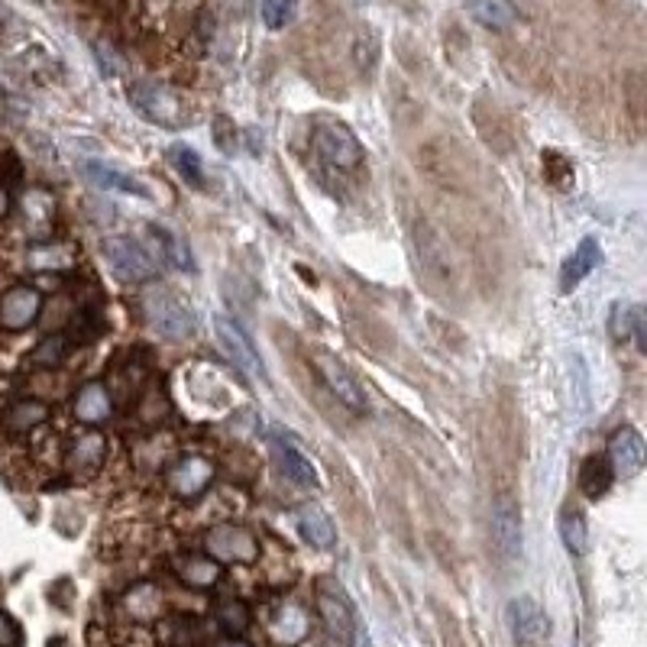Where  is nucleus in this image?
<instances>
[{
	"mask_svg": "<svg viewBox=\"0 0 647 647\" xmlns=\"http://www.w3.org/2000/svg\"><path fill=\"white\" fill-rule=\"evenodd\" d=\"M123 605H127L130 618H136V622H153L159 615V589L149 583L133 586L127 599H123Z\"/></svg>",
	"mask_w": 647,
	"mask_h": 647,
	"instance_id": "26",
	"label": "nucleus"
},
{
	"mask_svg": "<svg viewBox=\"0 0 647 647\" xmlns=\"http://www.w3.org/2000/svg\"><path fill=\"white\" fill-rule=\"evenodd\" d=\"M0 647H23V628L7 612H0Z\"/></svg>",
	"mask_w": 647,
	"mask_h": 647,
	"instance_id": "35",
	"label": "nucleus"
},
{
	"mask_svg": "<svg viewBox=\"0 0 647 647\" xmlns=\"http://www.w3.org/2000/svg\"><path fill=\"white\" fill-rule=\"evenodd\" d=\"M272 453H275V460H279V470L292 479L295 486H318V470H314L311 460L288 437H272Z\"/></svg>",
	"mask_w": 647,
	"mask_h": 647,
	"instance_id": "16",
	"label": "nucleus"
},
{
	"mask_svg": "<svg viewBox=\"0 0 647 647\" xmlns=\"http://www.w3.org/2000/svg\"><path fill=\"white\" fill-rule=\"evenodd\" d=\"M26 263H30V269H36V272H49V269L65 272V269L75 266V256L68 253L65 246H36Z\"/></svg>",
	"mask_w": 647,
	"mask_h": 647,
	"instance_id": "30",
	"label": "nucleus"
},
{
	"mask_svg": "<svg viewBox=\"0 0 647 647\" xmlns=\"http://www.w3.org/2000/svg\"><path fill=\"white\" fill-rule=\"evenodd\" d=\"M214 334H217L220 350L227 353V360L237 366L243 376H250L253 382H269L266 366H263V360H259L253 340L243 334V327L237 321H230V318H224V314H217V318H214Z\"/></svg>",
	"mask_w": 647,
	"mask_h": 647,
	"instance_id": "4",
	"label": "nucleus"
},
{
	"mask_svg": "<svg viewBox=\"0 0 647 647\" xmlns=\"http://www.w3.org/2000/svg\"><path fill=\"white\" fill-rule=\"evenodd\" d=\"M272 638L279 641V644H298V641H305L308 638V631H311V618L308 612L301 609V605H282L279 612L272 615Z\"/></svg>",
	"mask_w": 647,
	"mask_h": 647,
	"instance_id": "21",
	"label": "nucleus"
},
{
	"mask_svg": "<svg viewBox=\"0 0 647 647\" xmlns=\"http://www.w3.org/2000/svg\"><path fill=\"white\" fill-rule=\"evenodd\" d=\"M85 175H88L98 188H104V191H123V195H133V198L149 201V188H146L143 182H136L133 175L117 172L114 165H104V162H85Z\"/></svg>",
	"mask_w": 647,
	"mask_h": 647,
	"instance_id": "19",
	"label": "nucleus"
},
{
	"mask_svg": "<svg viewBox=\"0 0 647 647\" xmlns=\"http://www.w3.org/2000/svg\"><path fill=\"white\" fill-rule=\"evenodd\" d=\"M10 211V198H7V188H0V217Z\"/></svg>",
	"mask_w": 647,
	"mask_h": 647,
	"instance_id": "36",
	"label": "nucleus"
},
{
	"mask_svg": "<svg viewBox=\"0 0 647 647\" xmlns=\"http://www.w3.org/2000/svg\"><path fill=\"white\" fill-rule=\"evenodd\" d=\"M612 337L615 340H628L638 337V350H647V337H644V308L641 305H615L612 308Z\"/></svg>",
	"mask_w": 647,
	"mask_h": 647,
	"instance_id": "22",
	"label": "nucleus"
},
{
	"mask_svg": "<svg viewBox=\"0 0 647 647\" xmlns=\"http://www.w3.org/2000/svg\"><path fill=\"white\" fill-rule=\"evenodd\" d=\"M204 554L217 563H256L259 560V538L243 525H217L204 534Z\"/></svg>",
	"mask_w": 647,
	"mask_h": 647,
	"instance_id": "3",
	"label": "nucleus"
},
{
	"mask_svg": "<svg viewBox=\"0 0 647 647\" xmlns=\"http://www.w3.org/2000/svg\"><path fill=\"white\" fill-rule=\"evenodd\" d=\"M466 10L483 26H489V30H505L518 17L512 0H466Z\"/></svg>",
	"mask_w": 647,
	"mask_h": 647,
	"instance_id": "24",
	"label": "nucleus"
},
{
	"mask_svg": "<svg viewBox=\"0 0 647 647\" xmlns=\"http://www.w3.org/2000/svg\"><path fill=\"white\" fill-rule=\"evenodd\" d=\"M298 0H263V20L269 30H282V26L292 23Z\"/></svg>",
	"mask_w": 647,
	"mask_h": 647,
	"instance_id": "33",
	"label": "nucleus"
},
{
	"mask_svg": "<svg viewBox=\"0 0 647 647\" xmlns=\"http://www.w3.org/2000/svg\"><path fill=\"white\" fill-rule=\"evenodd\" d=\"M217 647H250V644L240 641V638H227V641H220Z\"/></svg>",
	"mask_w": 647,
	"mask_h": 647,
	"instance_id": "37",
	"label": "nucleus"
},
{
	"mask_svg": "<svg viewBox=\"0 0 647 647\" xmlns=\"http://www.w3.org/2000/svg\"><path fill=\"white\" fill-rule=\"evenodd\" d=\"M101 250H104L107 266L114 269V275L123 282H149L156 275V263L133 237H107L101 243Z\"/></svg>",
	"mask_w": 647,
	"mask_h": 647,
	"instance_id": "5",
	"label": "nucleus"
},
{
	"mask_svg": "<svg viewBox=\"0 0 647 647\" xmlns=\"http://www.w3.org/2000/svg\"><path fill=\"white\" fill-rule=\"evenodd\" d=\"M43 311V295L33 285H13L0 298V327L4 330H26Z\"/></svg>",
	"mask_w": 647,
	"mask_h": 647,
	"instance_id": "11",
	"label": "nucleus"
},
{
	"mask_svg": "<svg viewBox=\"0 0 647 647\" xmlns=\"http://www.w3.org/2000/svg\"><path fill=\"white\" fill-rule=\"evenodd\" d=\"M612 483H615V473H612V466L605 457H589L580 466V489L589 495V499H602Z\"/></svg>",
	"mask_w": 647,
	"mask_h": 647,
	"instance_id": "25",
	"label": "nucleus"
},
{
	"mask_svg": "<svg viewBox=\"0 0 647 647\" xmlns=\"http://www.w3.org/2000/svg\"><path fill=\"white\" fill-rule=\"evenodd\" d=\"M214 483V463L198 457V453H185L178 457L169 470H165V486L175 499H198V495Z\"/></svg>",
	"mask_w": 647,
	"mask_h": 647,
	"instance_id": "7",
	"label": "nucleus"
},
{
	"mask_svg": "<svg viewBox=\"0 0 647 647\" xmlns=\"http://www.w3.org/2000/svg\"><path fill=\"white\" fill-rule=\"evenodd\" d=\"M72 411H75V418L81 424H104L110 415H114V395H110V389L104 382L91 379L75 392Z\"/></svg>",
	"mask_w": 647,
	"mask_h": 647,
	"instance_id": "12",
	"label": "nucleus"
},
{
	"mask_svg": "<svg viewBox=\"0 0 647 647\" xmlns=\"http://www.w3.org/2000/svg\"><path fill=\"white\" fill-rule=\"evenodd\" d=\"M311 143L318 149V156L334 165V169H356L363 162V146L353 136L350 127H343L337 120H321L311 133Z\"/></svg>",
	"mask_w": 647,
	"mask_h": 647,
	"instance_id": "2",
	"label": "nucleus"
},
{
	"mask_svg": "<svg viewBox=\"0 0 647 647\" xmlns=\"http://www.w3.org/2000/svg\"><path fill=\"white\" fill-rule=\"evenodd\" d=\"M560 538L573 557H583L589 550V525H586L583 512H576L573 505H567L560 512Z\"/></svg>",
	"mask_w": 647,
	"mask_h": 647,
	"instance_id": "23",
	"label": "nucleus"
},
{
	"mask_svg": "<svg viewBox=\"0 0 647 647\" xmlns=\"http://www.w3.org/2000/svg\"><path fill=\"white\" fill-rule=\"evenodd\" d=\"M644 437L635 431V428H618L612 437H609V453H605V460H609L612 473L618 479H635L644 466Z\"/></svg>",
	"mask_w": 647,
	"mask_h": 647,
	"instance_id": "10",
	"label": "nucleus"
},
{
	"mask_svg": "<svg viewBox=\"0 0 647 647\" xmlns=\"http://www.w3.org/2000/svg\"><path fill=\"white\" fill-rule=\"evenodd\" d=\"M599 263H602V246H599V240H596V237L580 240V246H576L573 256H570L567 263H563V269H560V292H573V288L580 285Z\"/></svg>",
	"mask_w": 647,
	"mask_h": 647,
	"instance_id": "15",
	"label": "nucleus"
},
{
	"mask_svg": "<svg viewBox=\"0 0 647 647\" xmlns=\"http://www.w3.org/2000/svg\"><path fill=\"white\" fill-rule=\"evenodd\" d=\"M314 366H318V373L327 382V389L337 395V402H343L350 411H356V415H363V411H366V398H363L360 382L353 379L350 369L343 366L337 356H330L324 350L314 353Z\"/></svg>",
	"mask_w": 647,
	"mask_h": 647,
	"instance_id": "9",
	"label": "nucleus"
},
{
	"mask_svg": "<svg viewBox=\"0 0 647 647\" xmlns=\"http://www.w3.org/2000/svg\"><path fill=\"white\" fill-rule=\"evenodd\" d=\"M62 356H65V337H49V340H43L39 347L33 350V356H30V363L33 366H55V363H62Z\"/></svg>",
	"mask_w": 647,
	"mask_h": 647,
	"instance_id": "34",
	"label": "nucleus"
},
{
	"mask_svg": "<svg viewBox=\"0 0 647 647\" xmlns=\"http://www.w3.org/2000/svg\"><path fill=\"white\" fill-rule=\"evenodd\" d=\"M214 615H217V625L224 628L230 638H240L243 631L250 628V622H253L250 605L240 602V599H227V602H220Z\"/></svg>",
	"mask_w": 647,
	"mask_h": 647,
	"instance_id": "28",
	"label": "nucleus"
},
{
	"mask_svg": "<svg viewBox=\"0 0 647 647\" xmlns=\"http://www.w3.org/2000/svg\"><path fill=\"white\" fill-rule=\"evenodd\" d=\"M143 314L146 324L156 330L165 340H188L195 334V314L185 305V298H178L172 288H149L143 295Z\"/></svg>",
	"mask_w": 647,
	"mask_h": 647,
	"instance_id": "1",
	"label": "nucleus"
},
{
	"mask_svg": "<svg viewBox=\"0 0 647 647\" xmlns=\"http://www.w3.org/2000/svg\"><path fill=\"white\" fill-rule=\"evenodd\" d=\"M169 159L191 188H204V165H201V156L195 153V149L185 146V143H175L169 149Z\"/></svg>",
	"mask_w": 647,
	"mask_h": 647,
	"instance_id": "29",
	"label": "nucleus"
},
{
	"mask_svg": "<svg viewBox=\"0 0 647 647\" xmlns=\"http://www.w3.org/2000/svg\"><path fill=\"white\" fill-rule=\"evenodd\" d=\"M46 418H49V408L43 402H17L10 408L7 424L13 431H30L36 424H43Z\"/></svg>",
	"mask_w": 647,
	"mask_h": 647,
	"instance_id": "31",
	"label": "nucleus"
},
{
	"mask_svg": "<svg viewBox=\"0 0 647 647\" xmlns=\"http://www.w3.org/2000/svg\"><path fill=\"white\" fill-rule=\"evenodd\" d=\"M153 237L162 243V253L169 256V263L175 269H191V253L185 250V243L175 237V233L169 230H162V227H153Z\"/></svg>",
	"mask_w": 647,
	"mask_h": 647,
	"instance_id": "32",
	"label": "nucleus"
},
{
	"mask_svg": "<svg viewBox=\"0 0 647 647\" xmlns=\"http://www.w3.org/2000/svg\"><path fill=\"white\" fill-rule=\"evenodd\" d=\"M162 644L169 647H198L201 644V625L195 618H169L159 625Z\"/></svg>",
	"mask_w": 647,
	"mask_h": 647,
	"instance_id": "27",
	"label": "nucleus"
},
{
	"mask_svg": "<svg viewBox=\"0 0 647 647\" xmlns=\"http://www.w3.org/2000/svg\"><path fill=\"white\" fill-rule=\"evenodd\" d=\"M107 457V440L98 431H88L75 440V447L68 450V473L78 476V479H88L94 476L104 466Z\"/></svg>",
	"mask_w": 647,
	"mask_h": 647,
	"instance_id": "14",
	"label": "nucleus"
},
{
	"mask_svg": "<svg viewBox=\"0 0 647 647\" xmlns=\"http://www.w3.org/2000/svg\"><path fill=\"white\" fill-rule=\"evenodd\" d=\"M175 573L178 580L191 589H211L214 583H220V563L208 554H185L175 560Z\"/></svg>",
	"mask_w": 647,
	"mask_h": 647,
	"instance_id": "18",
	"label": "nucleus"
},
{
	"mask_svg": "<svg viewBox=\"0 0 647 647\" xmlns=\"http://www.w3.org/2000/svg\"><path fill=\"white\" fill-rule=\"evenodd\" d=\"M130 101L149 123H159V127H178V123H185L182 101H178L169 88L153 85V81H140V85H133Z\"/></svg>",
	"mask_w": 647,
	"mask_h": 647,
	"instance_id": "6",
	"label": "nucleus"
},
{
	"mask_svg": "<svg viewBox=\"0 0 647 647\" xmlns=\"http://www.w3.org/2000/svg\"><path fill=\"white\" fill-rule=\"evenodd\" d=\"M318 609H321V618H324L330 635L340 638L343 644H350V638H353V612H350L347 599L321 589V593H318Z\"/></svg>",
	"mask_w": 647,
	"mask_h": 647,
	"instance_id": "20",
	"label": "nucleus"
},
{
	"mask_svg": "<svg viewBox=\"0 0 647 647\" xmlns=\"http://www.w3.org/2000/svg\"><path fill=\"white\" fill-rule=\"evenodd\" d=\"M295 521H298L301 538H305L311 547L330 550L337 544V528H334V521H330V515L324 512L321 505H301Z\"/></svg>",
	"mask_w": 647,
	"mask_h": 647,
	"instance_id": "17",
	"label": "nucleus"
},
{
	"mask_svg": "<svg viewBox=\"0 0 647 647\" xmlns=\"http://www.w3.org/2000/svg\"><path fill=\"white\" fill-rule=\"evenodd\" d=\"M508 628H512V638L521 647H538L547 638L550 622H547L544 609L531 596H518L508 602Z\"/></svg>",
	"mask_w": 647,
	"mask_h": 647,
	"instance_id": "8",
	"label": "nucleus"
},
{
	"mask_svg": "<svg viewBox=\"0 0 647 647\" xmlns=\"http://www.w3.org/2000/svg\"><path fill=\"white\" fill-rule=\"evenodd\" d=\"M492 544L505 560L521 554V512L512 502H499L492 512Z\"/></svg>",
	"mask_w": 647,
	"mask_h": 647,
	"instance_id": "13",
	"label": "nucleus"
}]
</instances>
